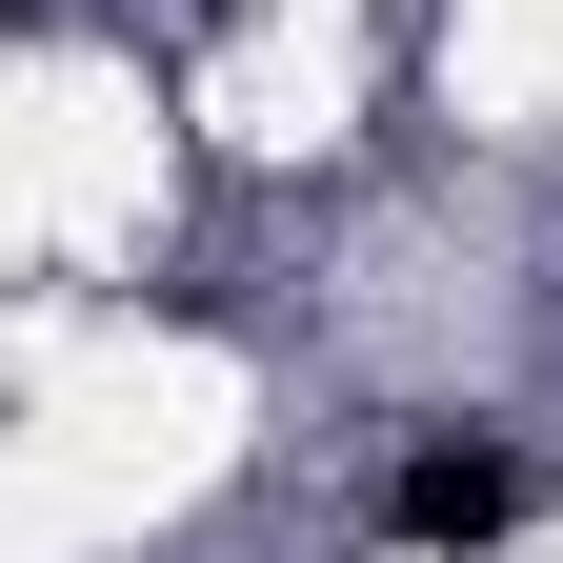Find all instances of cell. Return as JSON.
Here are the masks:
<instances>
[{"label":"cell","instance_id":"obj_1","mask_svg":"<svg viewBox=\"0 0 563 563\" xmlns=\"http://www.w3.org/2000/svg\"><path fill=\"white\" fill-rule=\"evenodd\" d=\"M504 523H523V443H402V483H383V543L463 563V543H504Z\"/></svg>","mask_w":563,"mask_h":563}]
</instances>
